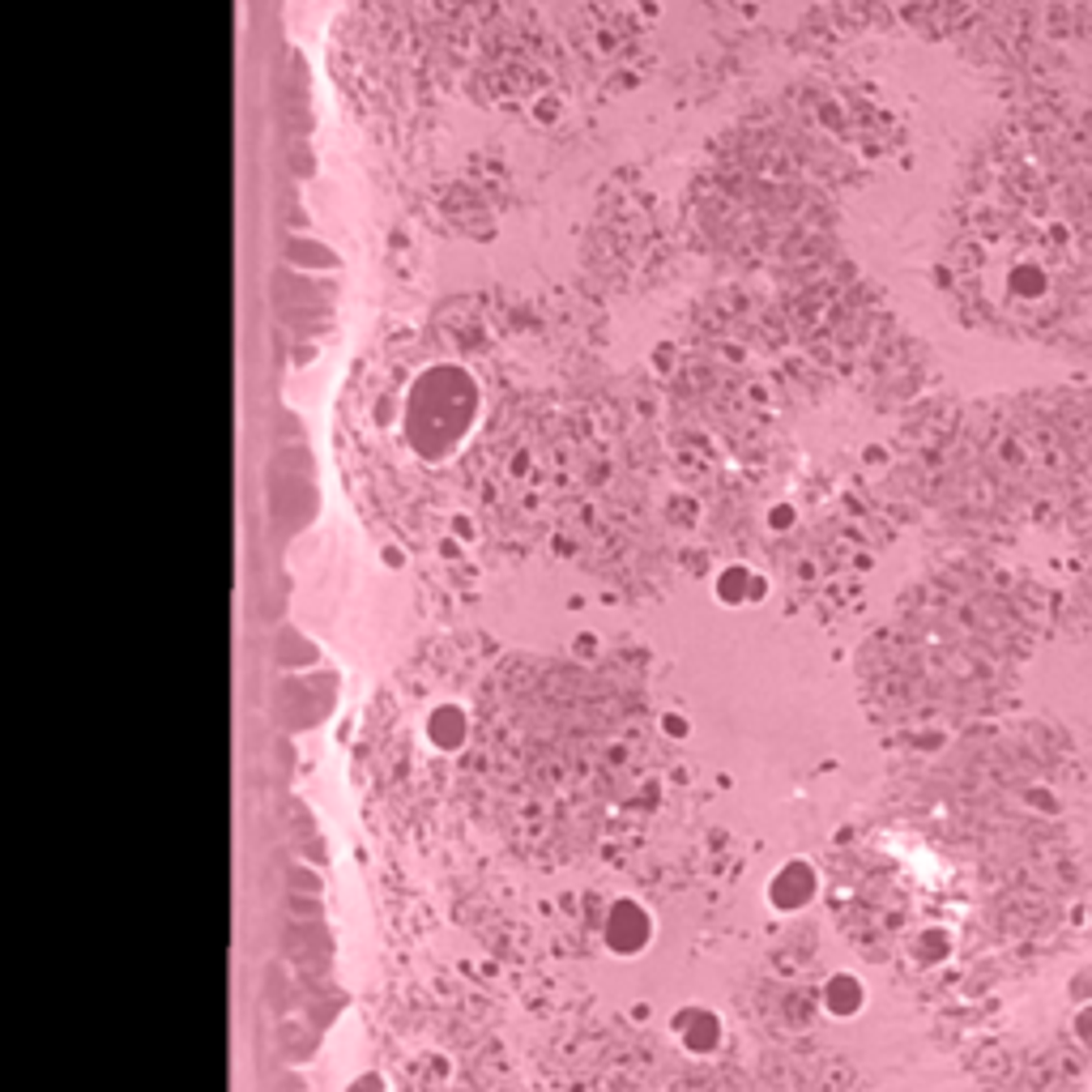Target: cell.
I'll list each match as a JSON object with an SVG mask.
<instances>
[{
    "mask_svg": "<svg viewBox=\"0 0 1092 1092\" xmlns=\"http://www.w3.org/2000/svg\"><path fill=\"white\" fill-rule=\"evenodd\" d=\"M649 939H653V918H649V909L640 901H632V896H619L611 909V918H606V944H611L614 956H636L649 947Z\"/></svg>",
    "mask_w": 1092,
    "mask_h": 1092,
    "instance_id": "6da1fadb",
    "label": "cell"
},
{
    "mask_svg": "<svg viewBox=\"0 0 1092 1092\" xmlns=\"http://www.w3.org/2000/svg\"><path fill=\"white\" fill-rule=\"evenodd\" d=\"M815 887H819V875L811 870V862L790 858L786 867L772 875L769 901H772V909H777V913H798L803 905L815 901Z\"/></svg>",
    "mask_w": 1092,
    "mask_h": 1092,
    "instance_id": "7a4b0ae2",
    "label": "cell"
},
{
    "mask_svg": "<svg viewBox=\"0 0 1092 1092\" xmlns=\"http://www.w3.org/2000/svg\"><path fill=\"white\" fill-rule=\"evenodd\" d=\"M674 1033H679V1042H683V1050L687 1054H712L721 1045V1020H717V1011H709V1007H687V1011H679V1020H674Z\"/></svg>",
    "mask_w": 1092,
    "mask_h": 1092,
    "instance_id": "3957f363",
    "label": "cell"
},
{
    "mask_svg": "<svg viewBox=\"0 0 1092 1092\" xmlns=\"http://www.w3.org/2000/svg\"><path fill=\"white\" fill-rule=\"evenodd\" d=\"M858 990H862V985L853 982V977H845V973L832 977V982H828V990H824L828 1011H832V1016H849V1011H858V1003H862Z\"/></svg>",
    "mask_w": 1092,
    "mask_h": 1092,
    "instance_id": "277c9868",
    "label": "cell"
},
{
    "mask_svg": "<svg viewBox=\"0 0 1092 1092\" xmlns=\"http://www.w3.org/2000/svg\"><path fill=\"white\" fill-rule=\"evenodd\" d=\"M461 738H465V717H461V712L448 709V712H436V717H431V743H436L439 751H453Z\"/></svg>",
    "mask_w": 1092,
    "mask_h": 1092,
    "instance_id": "5b68a950",
    "label": "cell"
}]
</instances>
